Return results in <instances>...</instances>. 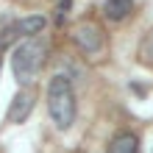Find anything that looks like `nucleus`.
<instances>
[{
    "instance_id": "1",
    "label": "nucleus",
    "mask_w": 153,
    "mask_h": 153,
    "mask_svg": "<svg viewBox=\"0 0 153 153\" xmlns=\"http://www.w3.org/2000/svg\"><path fill=\"white\" fill-rule=\"evenodd\" d=\"M48 111L59 131H70L78 114L75 103V86L67 75H53L48 81Z\"/></svg>"
},
{
    "instance_id": "2",
    "label": "nucleus",
    "mask_w": 153,
    "mask_h": 153,
    "mask_svg": "<svg viewBox=\"0 0 153 153\" xmlns=\"http://www.w3.org/2000/svg\"><path fill=\"white\" fill-rule=\"evenodd\" d=\"M50 45L45 39L36 36H28L22 45H17L14 53H11V73L17 78V84L25 86V84H33L39 78V73L45 70V61H48V50Z\"/></svg>"
},
{
    "instance_id": "3",
    "label": "nucleus",
    "mask_w": 153,
    "mask_h": 153,
    "mask_svg": "<svg viewBox=\"0 0 153 153\" xmlns=\"http://www.w3.org/2000/svg\"><path fill=\"white\" fill-rule=\"evenodd\" d=\"M33 109H36V86L25 84V86H20V92H17L11 97V103H8V123L22 125L33 114Z\"/></svg>"
},
{
    "instance_id": "4",
    "label": "nucleus",
    "mask_w": 153,
    "mask_h": 153,
    "mask_svg": "<svg viewBox=\"0 0 153 153\" xmlns=\"http://www.w3.org/2000/svg\"><path fill=\"white\" fill-rule=\"evenodd\" d=\"M73 36H75V42H78V48L86 50V53H100V50L106 48V36H103V31L97 28L95 22H81Z\"/></svg>"
},
{
    "instance_id": "5",
    "label": "nucleus",
    "mask_w": 153,
    "mask_h": 153,
    "mask_svg": "<svg viewBox=\"0 0 153 153\" xmlns=\"http://www.w3.org/2000/svg\"><path fill=\"white\" fill-rule=\"evenodd\" d=\"M131 11H134V0H106L103 3V14L111 22H123Z\"/></svg>"
},
{
    "instance_id": "6",
    "label": "nucleus",
    "mask_w": 153,
    "mask_h": 153,
    "mask_svg": "<svg viewBox=\"0 0 153 153\" xmlns=\"http://www.w3.org/2000/svg\"><path fill=\"white\" fill-rule=\"evenodd\" d=\"M137 150H139L137 134H117L109 142V153H137Z\"/></svg>"
},
{
    "instance_id": "7",
    "label": "nucleus",
    "mask_w": 153,
    "mask_h": 153,
    "mask_svg": "<svg viewBox=\"0 0 153 153\" xmlns=\"http://www.w3.org/2000/svg\"><path fill=\"white\" fill-rule=\"evenodd\" d=\"M17 25H20L22 36H36L45 25H48V17H42V14H28V17H22V20H17Z\"/></svg>"
},
{
    "instance_id": "8",
    "label": "nucleus",
    "mask_w": 153,
    "mask_h": 153,
    "mask_svg": "<svg viewBox=\"0 0 153 153\" xmlns=\"http://www.w3.org/2000/svg\"><path fill=\"white\" fill-rule=\"evenodd\" d=\"M20 36H22V31H20V25H17V20H14L11 25H6V28L0 31V50H6L8 45H14Z\"/></svg>"
},
{
    "instance_id": "9",
    "label": "nucleus",
    "mask_w": 153,
    "mask_h": 153,
    "mask_svg": "<svg viewBox=\"0 0 153 153\" xmlns=\"http://www.w3.org/2000/svg\"><path fill=\"white\" fill-rule=\"evenodd\" d=\"M142 59H145L148 64H153V33L148 36V42L142 45Z\"/></svg>"
}]
</instances>
